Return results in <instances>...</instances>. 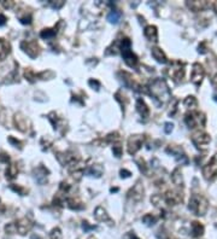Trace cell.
<instances>
[{
	"mask_svg": "<svg viewBox=\"0 0 217 239\" xmlns=\"http://www.w3.org/2000/svg\"><path fill=\"white\" fill-rule=\"evenodd\" d=\"M189 8H192V10H194V11H200V10H203V8H206V3L205 1H192V3H188L187 4Z\"/></svg>",
	"mask_w": 217,
	"mask_h": 239,
	"instance_id": "18",
	"label": "cell"
},
{
	"mask_svg": "<svg viewBox=\"0 0 217 239\" xmlns=\"http://www.w3.org/2000/svg\"><path fill=\"white\" fill-rule=\"evenodd\" d=\"M211 84L217 87V75H215V76L211 79Z\"/></svg>",
	"mask_w": 217,
	"mask_h": 239,
	"instance_id": "31",
	"label": "cell"
},
{
	"mask_svg": "<svg viewBox=\"0 0 217 239\" xmlns=\"http://www.w3.org/2000/svg\"><path fill=\"white\" fill-rule=\"evenodd\" d=\"M5 231L8 232V233H10V234H13V233H16V226L15 224H10L8 225L6 227H5Z\"/></svg>",
	"mask_w": 217,
	"mask_h": 239,
	"instance_id": "26",
	"label": "cell"
},
{
	"mask_svg": "<svg viewBox=\"0 0 217 239\" xmlns=\"http://www.w3.org/2000/svg\"><path fill=\"white\" fill-rule=\"evenodd\" d=\"M17 175V167L16 164H11L8 167V169L6 170V177H8L10 179H13Z\"/></svg>",
	"mask_w": 217,
	"mask_h": 239,
	"instance_id": "23",
	"label": "cell"
},
{
	"mask_svg": "<svg viewBox=\"0 0 217 239\" xmlns=\"http://www.w3.org/2000/svg\"><path fill=\"white\" fill-rule=\"evenodd\" d=\"M121 12H118V11H112V12H110L108 16V21L109 22H111V23H118L119 22V19H121Z\"/></svg>",
	"mask_w": 217,
	"mask_h": 239,
	"instance_id": "20",
	"label": "cell"
},
{
	"mask_svg": "<svg viewBox=\"0 0 217 239\" xmlns=\"http://www.w3.org/2000/svg\"><path fill=\"white\" fill-rule=\"evenodd\" d=\"M122 56L124 58V62L127 63L129 67H135L138 63L136 56L130 51V40L124 39L122 42Z\"/></svg>",
	"mask_w": 217,
	"mask_h": 239,
	"instance_id": "3",
	"label": "cell"
},
{
	"mask_svg": "<svg viewBox=\"0 0 217 239\" xmlns=\"http://www.w3.org/2000/svg\"><path fill=\"white\" fill-rule=\"evenodd\" d=\"M3 210H4V205H3V204H1V203H0V213H1V211H3Z\"/></svg>",
	"mask_w": 217,
	"mask_h": 239,
	"instance_id": "32",
	"label": "cell"
},
{
	"mask_svg": "<svg viewBox=\"0 0 217 239\" xmlns=\"http://www.w3.org/2000/svg\"><path fill=\"white\" fill-rule=\"evenodd\" d=\"M172 127H174V124L170 123V122H167V123L164 124V132H165L167 134H169V133H171V131H172Z\"/></svg>",
	"mask_w": 217,
	"mask_h": 239,
	"instance_id": "27",
	"label": "cell"
},
{
	"mask_svg": "<svg viewBox=\"0 0 217 239\" xmlns=\"http://www.w3.org/2000/svg\"><path fill=\"white\" fill-rule=\"evenodd\" d=\"M6 22V17L4 15H0V25H4Z\"/></svg>",
	"mask_w": 217,
	"mask_h": 239,
	"instance_id": "30",
	"label": "cell"
},
{
	"mask_svg": "<svg viewBox=\"0 0 217 239\" xmlns=\"http://www.w3.org/2000/svg\"><path fill=\"white\" fill-rule=\"evenodd\" d=\"M172 181L178 186H182V177H181V174H180V169H176L174 171V174H172Z\"/></svg>",
	"mask_w": 217,
	"mask_h": 239,
	"instance_id": "22",
	"label": "cell"
},
{
	"mask_svg": "<svg viewBox=\"0 0 217 239\" xmlns=\"http://www.w3.org/2000/svg\"><path fill=\"white\" fill-rule=\"evenodd\" d=\"M200 118H204V115L200 112H191V114H187L186 115V124L189 128H194L195 126L200 124Z\"/></svg>",
	"mask_w": 217,
	"mask_h": 239,
	"instance_id": "8",
	"label": "cell"
},
{
	"mask_svg": "<svg viewBox=\"0 0 217 239\" xmlns=\"http://www.w3.org/2000/svg\"><path fill=\"white\" fill-rule=\"evenodd\" d=\"M203 174H204L205 179H208V180H212V179H215L217 177V154L204 167Z\"/></svg>",
	"mask_w": 217,
	"mask_h": 239,
	"instance_id": "4",
	"label": "cell"
},
{
	"mask_svg": "<svg viewBox=\"0 0 217 239\" xmlns=\"http://www.w3.org/2000/svg\"><path fill=\"white\" fill-rule=\"evenodd\" d=\"M176 68H172L170 69V75L176 81H180L182 77H183V73H185V70H183V65H181V63H176Z\"/></svg>",
	"mask_w": 217,
	"mask_h": 239,
	"instance_id": "13",
	"label": "cell"
},
{
	"mask_svg": "<svg viewBox=\"0 0 217 239\" xmlns=\"http://www.w3.org/2000/svg\"><path fill=\"white\" fill-rule=\"evenodd\" d=\"M188 208L191 211H193L195 215H204L208 209V202L200 194H193L191 197Z\"/></svg>",
	"mask_w": 217,
	"mask_h": 239,
	"instance_id": "2",
	"label": "cell"
},
{
	"mask_svg": "<svg viewBox=\"0 0 217 239\" xmlns=\"http://www.w3.org/2000/svg\"><path fill=\"white\" fill-rule=\"evenodd\" d=\"M89 85H91V86H93V87H94V86H95V87H97L95 90H98V87L100 86V85H99V82H98V81H93V80H91V81H89Z\"/></svg>",
	"mask_w": 217,
	"mask_h": 239,
	"instance_id": "29",
	"label": "cell"
},
{
	"mask_svg": "<svg viewBox=\"0 0 217 239\" xmlns=\"http://www.w3.org/2000/svg\"><path fill=\"white\" fill-rule=\"evenodd\" d=\"M22 47L27 52V54L30 56V57H36L39 54V47H38L36 42H23Z\"/></svg>",
	"mask_w": 217,
	"mask_h": 239,
	"instance_id": "11",
	"label": "cell"
},
{
	"mask_svg": "<svg viewBox=\"0 0 217 239\" xmlns=\"http://www.w3.org/2000/svg\"><path fill=\"white\" fill-rule=\"evenodd\" d=\"M89 239H95V238H94V237H91V238H89Z\"/></svg>",
	"mask_w": 217,
	"mask_h": 239,
	"instance_id": "34",
	"label": "cell"
},
{
	"mask_svg": "<svg viewBox=\"0 0 217 239\" xmlns=\"http://www.w3.org/2000/svg\"><path fill=\"white\" fill-rule=\"evenodd\" d=\"M10 46H8V42H5L4 40L0 39V59H4L10 52Z\"/></svg>",
	"mask_w": 217,
	"mask_h": 239,
	"instance_id": "16",
	"label": "cell"
},
{
	"mask_svg": "<svg viewBox=\"0 0 217 239\" xmlns=\"http://www.w3.org/2000/svg\"><path fill=\"white\" fill-rule=\"evenodd\" d=\"M15 226H16V231L18 232L19 234H25L27 232H29L31 230L33 224H31L27 217H23V219H21L19 221H17L15 224Z\"/></svg>",
	"mask_w": 217,
	"mask_h": 239,
	"instance_id": "9",
	"label": "cell"
},
{
	"mask_svg": "<svg viewBox=\"0 0 217 239\" xmlns=\"http://www.w3.org/2000/svg\"><path fill=\"white\" fill-rule=\"evenodd\" d=\"M51 237H52V239H59L61 238V231H59L58 228L53 230L52 233H51Z\"/></svg>",
	"mask_w": 217,
	"mask_h": 239,
	"instance_id": "28",
	"label": "cell"
},
{
	"mask_svg": "<svg viewBox=\"0 0 217 239\" xmlns=\"http://www.w3.org/2000/svg\"><path fill=\"white\" fill-rule=\"evenodd\" d=\"M151 94L155 97L156 99H159L162 103H165V101L169 100L170 98V91L168 88V86L165 84L164 80H155L152 84H151Z\"/></svg>",
	"mask_w": 217,
	"mask_h": 239,
	"instance_id": "1",
	"label": "cell"
},
{
	"mask_svg": "<svg viewBox=\"0 0 217 239\" xmlns=\"http://www.w3.org/2000/svg\"><path fill=\"white\" fill-rule=\"evenodd\" d=\"M204 69L199 63H195L193 65V69H192V74H191V79H192V82L195 85H200L203 77H204Z\"/></svg>",
	"mask_w": 217,
	"mask_h": 239,
	"instance_id": "6",
	"label": "cell"
},
{
	"mask_svg": "<svg viewBox=\"0 0 217 239\" xmlns=\"http://www.w3.org/2000/svg\"><path fill=\"white\" fill-rule=\"evenodd\" d=\"M192 232H193L194 237H200V236L203 234V232H204L203 225L199 224V222H197V221H194L193 224H192Z\"/></svg>",
	"mask_w": 217,
	"mask_h": 239,
	"instance_id": "17",
	"label": "cell"
},
{
	"mask_svg": "<svg viewBox=\"0 0 217 239\" xmlns=\"http://www.w3.org/2000/svg\"><path fill=\"white\" fill-rule=\"evenodd\" d=\"M142 140L144 138L141 135H133L128 140V152L130 155L135 154L138 150L140 149V146L142 145Z\"/></svg>",
	"mask_w": 217,
	"mask_h": 239,
	"instance_id": "7",
	"label": "cell"
},
{
	"mask_svg": "<svg viewBox=\"0 0 217 239\" xmlns=\"http://www.w3.org/2000/svg\"><path fill=\"white\" fill-rule=\"evenodd\" d=\"M210 140L211 139H210L209 134H206L204 132H198L192 137L193 144L197 146V149H200V150H205L208 147V145L210 144Z\"/></svg>",
	"mask_w": 217,
	"mask_h": 239,
	"instance_id": "5",
	"label": "cell"
},
{
	"mask_svg": "<svg viewBox=\"0 0 217 239\" xmlns=\"http://www.w3.org/2000/svg\"><path fill=\"white\" fill-rule=\"evenodd\" d=\"M215 100L217 101V95H215Z\"/></svg>",
	"mask_w": 217,
	"mask_h": 239,
	"instance_id": "33",
	"label": "cell"
},
{
	"mask_svg": "<svg viewBox=\"0 0 217 239\" xmlns=\"http://www.w3.org/2000/svg\"><path fill=\"white\" fill-rule=\"evenodd\" d=\"M144 34H145V36L150 41H157V39H158V33H157V28H156L155 25L146 27L145 30H144Z\"/></svg>",
	"mask_w": 217,
	"mask_h": 239,
	"instance_id": "12",
	"label": "cell"
},
{
	"mask_svg": "<svg viewBox=\"0 0 217 239\" xmlns=\"http://www.w3.org/2000/svg\"><path fill=\"white\" fill-rule=\"evenodd\" d=\"M142 221H144L146 225H148V226H151V225H155L156 217L155 216H152L151 214H148V215H145L144 217H142Z\"/></svg>",
	"mask_w": 217,
	"mask_h": 239,
	"instance_id": "24",
	"label": "cell"
},
{
	"mask_svg": "<svg viewBox=\"0 0 217 239\" xmlns=\"http://www.w3.org/2000/svg\"><path fill=\"white\" fill-rule=\"evenodd\" d=\"M136 109H138L139 114L142 116V117H147L148 114H150V110H148V108L146 106L145 101L142 100L141 98H139L138 101H136Z\"/></svg>",
	"mask_w": 217,
	"mask_h": 239,
	"instance_id": "15",
	"label": "cell"
},
{
	"mask_svg": "<svg viewBox=\"0 0 217 239\" xmlns=\"http://www.w3.org/2000/svg\"><path fill=\"white\" fill-rule=\"evenodd\" d=\"M56 33H57V30H53V29H45V30L41 31V36L42 38H51V36L56 35Z\"/></svg>",
	"mask_w": 217,
	"mask_h": 239,
	"instance_id": "25",
	"label": "cell"
},
{
	"mask_svg": "<svg viewBox=\"0 0 217 239\" xmlns=\"http://www.w3.org/2000/svg\"><path fill=\"white\" fill-rule=\"evenodd\" d=\"M168 152L171 155H174L175 157H176V160H177L178 163H181V164H187L188 163V158H187V156L183 152H182V150L181 149H178V147H169L168 149Z\"/></svg>",
	"mask_w": 217,
	"mask_h": 239,
	"instance_id": "10",
	"label": "cell"
},
{
	"mask_svg": "<svg viewBox=\"0 0 217 239\" xmlns=\"http://www.w3.org/2000/svg\"><path fill=\"white\" fill-rule=\"evenodd\" d=\"M183 103H185V106L188 109H194L197 106V99L194 97H187Z\"/></svg>",
	"mask_w": 217,
	"mask_h": 239,
	"instance_id": "21",
	"label": "cell"
},
{
	"mask_svg": "<svg viewBox=\"0 0 217 239\" xmlns=\"http://www.w3.org/2000/svg\"><path fill=\"white\" fill-rule=\"evenodd\" d=\"M152 56H153V58H155L157 62L163 63V64L168 62V59H167V57H165L164 52H163L161 48H158V47L152 48Z\"/></svg>",
	"mask_w": 217,
	"mask_h": 239,
	"instance_id": "14",
	"label": "cell"
},
{
	"mask_svg": "<svg viewBox=\"0 0 217 239\" xmlns=\"http://www.w3.org/2000/svg\"><path fill=\"white\" fill-rule=\"evenodd\" d=\"M95 217L99 220V221H106V220H109V216H108V214H106V211L104 210V209L101 208V207H99V208H97L95 209Z\"/></svg>",
	"mask_w": 217,
	"mask_h": 239,
	"instance_id": "19",
	"label": "cell"
}]
</instances>
